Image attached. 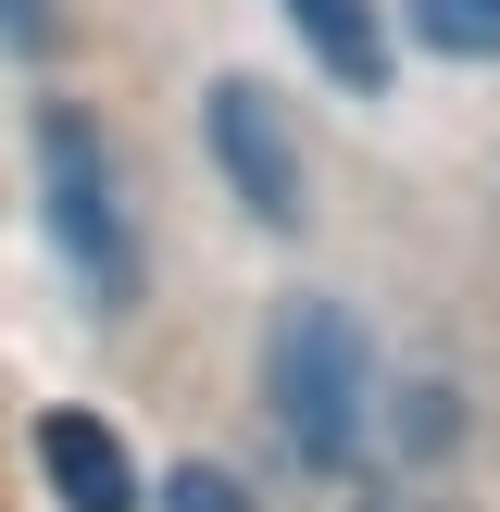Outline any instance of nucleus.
I'll list each match as a JSON object with an SVG mask.
<instances>
[{"instance_id": "nucleus-2", "label": "nucleus", "mask_w": 500, "mask_h": 512, "mask_svg": "<svg viewBox=\"0 0 500 512\" xmlns=\"http://www.w3.org/2000/svg\"><path fill=\"white\" fill-rule=\"evenodd\" d=\"M38 213H50V250L75 263V288H88V313H125L138 300V225H125V188H113V138L75 100L38 113Z\"/></svg>"}, {"instance_id": "nucleus-7", "label": "nucleus", "mask_w": 500, "mask_h": 512, "mask_svg": "<svg viewBox=\"0 0 500 512\" xmlns=\"http://www.w3.org/2000/svg\"><path fill=\"white\" fill-rule=\"evenodd\" d=\"M163 512H250V500H238L225 463H175V475H163Z\"/></svg>"}, {"instance_id": "nucleus-1", "label": "nucleus", "mask_w": 500, "mask_h": 512, "mask_svg": "<svg viewBox=\"0 0 500 512\" xmlns=\"http://www.w3.org/2000/svg\"><path fill=\"white\" fill-rule=\"evenodd\" d=\"M263 400H275V438H288L300 475H350L375 438V363H363V325L338 300H275L263 325Z\"/></svg>"}, {"instance_id": "nucleus-6", "label": "nucleus", "mask_w": 500, "mask_h": 512, "mask_svg": "<svg viewBox=\"0 0 500 512\" xmlns=\"http://www.w3.org/2000/svg\"><path fill=\"white\" fill-rule=\"evenodd\" d=\"M413 25L450 63H500V0H413Z\"/></svg>"}, {"instance_id": "nucleus-8", "label": "nucleus", "mask_w": 500, "mask_h": 512, "mask_svg": "<svg viewBox=\"0 0 500 512\" xmlns=\"http://www.w3.org/2000/svg\"><path fill=\"white\" fill-rule=\"evenodd\" d=\"M63 38V0H0V50H50Z\"/></svg>"}, {"instance_id": "nucleus-5", "label": "nucleus", "mask_w": 500, "mask_h": 512, "mask_svg": "<svg viewBox=\"0 0 500 512\" xmlns=\"http://www.w3.org/2000/svg\"><path fill=\"white\" fill-rule=\"evenodd\" d=\"M275 13L300 25V50H313V63L338 75L350 100L388 88V25H375V0H275Z\"/></svg>"}, {"instance_id": "nucleus-4", "label": "nucleus", "mask_w": 500, "mask_h": 512, "mask_svg": "<svg viewBox=\"0 0 500 512\" xmlns=\"http://www.w3.org/2000/svg\"><path fill=\"white\" fill-rule=\"evenodd\" d=\"M38 475H50L63 512H138V463H125V438L88 400H50L38 413Z\"/></svg>"}, {"instance_id": "nucleus-3", "label": "nucleus", "mask_w": 500, "mask_h": 512, "mask_svg": "<svg viewBox=\"0 0 500 512\" xmlns=\"http://www.w3.org/2000/svg\"><path fill=\"white\" fill-rule=\"evenodd\" d=\"M200 125H213V175L250 200V225H300V150H288V125H275V100L250 88V75H213Z\"/></svg>"}]
</instances>
